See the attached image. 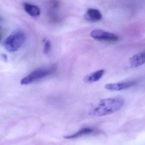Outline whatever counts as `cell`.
Returning <instances> with one entry per match:
<instances>
[{"instance_id": "cell-11", "label": "cell", "mask_w": 145, "mask_h": 145, "mask_svg": "<svg viewBox=\"0 0 145 145\" xmlns=\"http://www.w3.org/2000/svg\"><path fill=\"white\" fill-rule=\"evenodd\" d=\"M51 44L49 40H46L44 48V54H47L50 50Z\"/></svg>"}, {"instance_id": "cell-7", "label": "cell", "mask_w": 145, "mask_h": 145, "mask_svg": "<svg viewBox=\"0 0 145 145\" xmlns=\"http://www.w3.org/2000/svg\"><path fill=\"white\" fill-rule=\"evenodd\" d=\"M145 62V52L136 54L129 59L130 64L132 67H138L144 64Z\"/></svg>"}, {"instance_id": "cell-1", "label": "cell", "mask_w": 145, "mask_h": 145, "mask_svg": "<svg viewBox=\"0 0 145 145\" xmlns=\"http://www.w3.org/2000/svg\"><path fill=\"white\" fill-rule=\"evenodd\" d=\"M123 100L120 98H110L101 100L97 106L90 111L89 114L101 117L113 113L122 108Z\"/></svg>"}, {"instance_id": "cell-10", "label": "cell", "mask_w": 145, "mask_h": 145, "mask_svg": "<svg viewBox=\"0 0 145 145\" xmlns=\"http://www.w3.org/2000/svg\"><path fill=\"white\" fill-rule=\"evenodd\" d=\"M94 131L93 129L89 128H84L81 129L76 133L70 135L65 136L64 138L66 139H72L80 137L85 135H89Z\"/></svg>"}, {"instance_id": "cell-13", "label": "cell", "mask_w": 145, "mask_h": 145, "mask_svg": "<svg viewBox=\"0 0 145 145\" xmlns=\"http://www.w3.org/2000/svg\"><path fill=\"white\" fill-rule=\"evenodd\" d=\"M1 27H0V29H1Z\"/></svg>"}, {"instance_id": "cell-4", "label": "cell", "mask_w": 145, "mask_h": 145, "mask_svg": "<svg viewBox=\"0 0 145 145\" xmlns=\"http://www.w3.org/2000/svg\"><path fill=\"white\" fill-rule=\"evenodd\" d=\"M91 36L93 39L98 40L116 41L118 40V37L114 34L106 32L101 29H95L91 33Z\"/></svg>"}, {"instance_id": "cell-6", "label": "cell", "mask_w": 145, "mask_h": 145, "mask_svg": "<svg viewBox=\"0 0 145 145\" xmlns=\"http://www.w3.org/2000/svg\"><path fill=\"white\" fill-rule=\"evenodd\" d=\"M103 16L99 10L95 9H89L84 16V18L87 21L90 22H98L101 20Z\"/></svg>"}, {"instance_id": "cell-12", "label": "cell", "mask_w": 145, "mask_h": 145, "mask_svg": "<svg viewBox=\"0 0 145 145\" xmlns=\"http://www.w3.org/2000/svg\"><path fill=\"white\" fill-rule=\"evenodd\" d=\"M2 57L4 58L5 61H7V56L6 54H2Z\"/></svg>"}, {"instance_id": "cell-8", "label": "cell", "mask_w": 145, "mask_h": 145, "mask_svg": "<svg viewBox=\"0 0 145 145\" xmlns=\"http://www.w3.org/2000/svg\"><path fill=\"white\" fill-rule=\"evenodd\" d=\"M105 73L104 69H100L86 76L84 81L87 83H92L98 81L101 78Z\"/></svg>"}, {"instance_id": "cell-2", "label": "cell", "mask_w": 145, "mask_h": 145, "mask_svg": "<svg viewBox=\"0 0 145 145\" xmlns=\"http://www.w3.org/2000/svg\"><path fill=\"white\" fill-rule=\"evenodd\" d=\"M25 39V35L21 31L14 32L7 38L4 42V46L10 52L16 51L23 45Z\"/></svg>"}, {"instance_id": "cell-5", "label": "cell", "mask_w": 145, "mask_h": 145, "mask_svg": "<svg viewBox=\"0 0 145 145\" xmlns=\"http://www.w3.org/2000/svg\"><path fill=\"white\" fill-rule=\"evenodd\" d=\"M136 84L135 81H128L118 83L108 84L105 86V89L112 91H119L129 89Z\"/></svg>"}, {"instance_id": "cell-3", "label": "cell", "mask_w": 145, "mask_h": 145, "mask_svg": "<svg viewBox=\"0 0 145 145\" xmlns=\"http://www.w3.org/2000/svg\"><path fill=\"white\" fill-rule=\"evenodd\" d=\"M56 67L53 66L48 68L40 69L35 70L30 74L22 79L20 83L22 85L32 84L52 74L56 71Z\"/></svg>"}, {"instance_id": "cell-9", "label": "cell", "mask_w": 145, "mask_h": 145, "mask_svg": "<svg viewBox=\"0 0 145 145\" xmlns=\"http://www.w3.org/2000/svg\"><path fill=\"white\" fill-rule=\"evenodd\" d=\"M24 9L26 12L31 16L37 17L40 14V11L39 7L34 5L25 3Z\"/></svg>"}]
</instances>
